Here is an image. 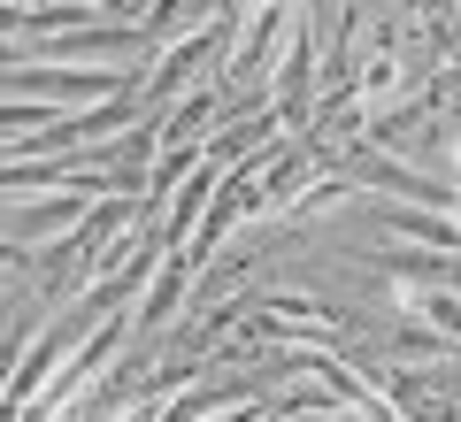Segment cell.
I'll use <instances>...</instances> for the list:
<instances>
[{"label":"cell","mask_w":461,"mask_h":422,"mask_svg":"<svg viewBox=\"0 0 461 422\" xmlns=\"http://www.w3.org/2000/svg\"><path fill=\"white\" fill-rule=\"evenodd\" d=\"M0 93H32L47 100V108H69V100H115V93H131V77H115V69H47V62H23L0 77Z\"/></svg>","instance_id":"obj_1"},{"label":"cell","mask_w":461,"mask_h":422,"mask_svg":"<svg viewBox=\"0 0 461 422\" xmlns=\"http://www.w3.org/2000/svg\"><path fill=\"white\" fill-rule=\"evenodd\" d=\"M377 223H384V230H400V238H415V246H438V254H461V230H454V215H415V208H377Z\"/></svg>","instance_id":"obj_2"},{"label":"cell","mask_w":461,"mask_h":422,"mask_svg":"<svg viewBox=\"0 0 461 422\" xmlns=\"http://www.w3.org/2000/svg\"><path fill=\"white\" fill-rule=\"evenodd\" d=\"M8 261H32V254H23V246H0V269H8Z\"/></svg>","instance_id":"obj_3"}]
</instances>
